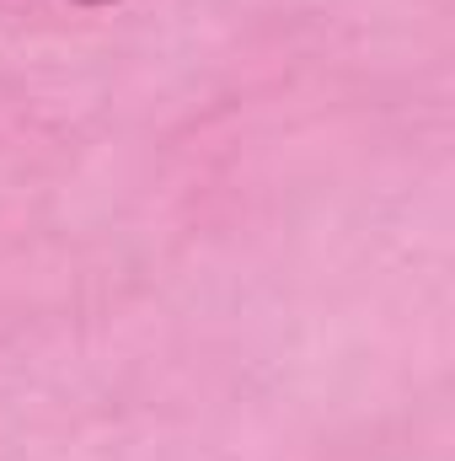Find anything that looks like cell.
I'll return each instance as SVG.
<instances>
[{
  "label": "cell",
  "instance_id": "6da1fadb",
  "mask_svg": "<svg viewBox=\"0 0 455 461\" xmlns=\"http://www.w3.org/2000/svg\"><path fill=\"white\" fill-rule=\"evenodd\" d=\"M81 5H118V0H81Z\"/></svg>",
  "mask_w": 455,
  "mask_h": 461
}]
</instances>
